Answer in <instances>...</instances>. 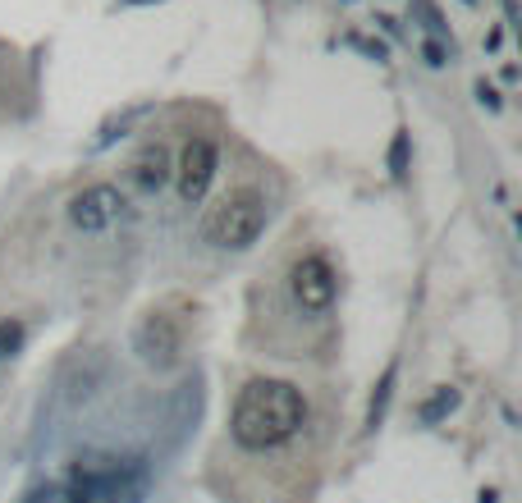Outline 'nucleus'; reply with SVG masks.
<instances>
[{"mask_svg": "<svg viewBox=\"0 0 522 503\" xmlns=\"http://www.w3.org/2000/svg\"><path fill=\"white\" fill-rule=\"evenodd\" d=\"M129 179H133V188L138 193H161L165 183L174 179V161H170V151L161 147V142H147V147L133 156V165H129Z\"/></svg>", "mask_w": 522, "mask_h": 503, "instance_id": "nucleus-7", "label": "nucleus"}, {"mask_svg": "<svg viewBox=\"0 0 522 503\" xmlns=\"http://www.w3.org/2000/svg\"><path fill=\"white\" fill-rule=\"evenodd\" d=\"M454 51H458V46L431 42V37H426V42H422V60H426V65H431V69H445L449 60H454Z\"/></svg>", "mask_w": 522, "mask_h": 503, "instance_id": "nucleus-13", "label": "nucleus"}, {"mask_svg": "<svg viewBox=\"0 0 522 503\" xmlns=\"http://www.w3.org/2000/svg\"><path fill=\"white\" fill-rule=\"evenodd\" d=\"M133 348H138V357L147 366L165 371V366H174L184 357V321L170 316V311H152V316L138 325V334H133Z\"/></svg>", "mask_w": 522, "mask_h": 503, "instance_id": "nucleus-5", "label": "nucleus"}, {"mask_svg": "<svg viewBox=\"0 0 522 503\" xmlns=\"http://www.w3.org/2000/svg\"><path fill=\"white\" fill-rule=\"evenodd\" d=\"M124 193L115 188V183H92V188H83V193L69 202V225L78 229V234H106L115 220L124 215Z\"/></svg>", "mask_w": 522, "mask_h": 503, "instance_id": "nucleus-6", "label": "nucleus"}, {"mask_svg": "<svg viewBox=\"0 0 522 503\" xmlns=\"http://www.w3.org/2000/svg\"><path fill=\"white\" fill-rule=\"evenodd\" d=\"M303 426H307L303 389L294 380H275V375H252L234 398V412H229V435L248 453L280 449Z\"/></svg>", "mask_w": 522, "mask_h": 503, "instance_id": "nucleus-1", "label": "nucleus"}, {"mask_svg": "<svg viewBox=\"0 0 522 503\" xmlns=\"http://www.w3.org/2000/svg\"><path fill=\"white\" fill-rule=\"evenodd\" d=\"M394 380H399V362L385 366L381 385H376V394H371V407H367V430H376L385 421V412H390V398H394Z\"/></svg>", "mask_w": 522, "mask_h": 503, "instance_id": "nucleus-9", "label": "nucleus"}, {"mask_svg": "<svg viewBox=\"0 0 522 503\" xmlns=\"http://www.w3.org/2000/svg\"><path fill=\"white\" fill-rule=\"evenodd\" d=\"M403 170H408V133H394V142H390V174H394V179H403Z\"/></svg>", "mask_w": 522, "mask_h": 503, "instance_id": "nucleus-14", "label": "nucleus"}, {"mask_svg": "<svg viewBox=\"0 0 522 503\" xmlns=\"http://www.w3.org/2000/svg\"><path fill=\"white\" fill-rule=\"evenodd\" d=\"M344 46L362 51V55H367V60H376V65H385V60H390V46H385V42H376V37H367V33H344Z\"/></svg>", "mask_w": 522, "mask_h": 503, "instance_id": "nucleus-12", "label": "nucleus"}, {"mask_svg": "<svg viewBox=\"0 0 522 503\" xmlns=\"http://www.w3.org/2000/svg\"><path fill=\"white\" fill-rule=\"evenodd\" d=\"M129 5H152V0H129Z\"/></svg>", "mask_w": 522, "mask_h": 503, "instance_id": "nucleus-18", "label": "nucleus"}, {"mask_svg": "<svg viewBox=\"0 0 522 503\" xmlns=\"http://www.w3.org/2000/svg\"><path fill=\"white\" fill-rule=\"evenodd\" d=\"M477 503H500V490H481Z\"/></svg>", "mask_w": 522, "mask_h": 503, "instance_id": "nucleus-17", "label": "nucleus"}, {"mask_svg": "<svg viewBox=\"0 0 522 503\" xmlns=\"http://www.w3.org/2000/svg\"><path fill=\"white\" fill-rule=\"evenodd\" d=\"M413 14L422 19V28L431 33V42H449V46H454V37H449V23H445V14L435 10V0H413Z\"/></svg>", "mask_w": 522, "mask_h": 503, "instance_id": "nucleus-10", "label": "nucleus"}, {"mask_svg": "<svg viewBox=\"0 0 522 503\" xmlns=\"http://www.w3.org/2000/svg\"><path fill=\"white\" fill-rule=\"evenodd\" d=\"M23 339H28L23 321H14V316H0V362H10V357L23 348Z\"/></svg>", "mask_w": 522, "mask_h": 503, "instance_id": "nucleus-11", "label": "nucleus"}, {"mask_svg": "<svg viewBox=\"0 0 522 503\" xmlns=\"http://www.w3.org/2000/svg\"><path fill=\"white\" fill-rule=\"evenodd\" d=\"M266 220H271V206L266 197L243 183V188H229L207 215H202V243L225 247V252H248L261 234H266Z\"/></svg>", "mask_w": 522, "mask_h": 503, "instance_id": "nucleus-2", "label": "nucleus"}, {"mask_svg": "<svg viewBox=\"0 0 522 503\" xmlns=\"http://www.w3.org/2000/svg\"><path fill=\"white\" fill-rule=\"evenodd\" d=\"M289 293H294V302L307 316H326V311L335 307V293H339L335 266H330L321 252L294 261V270H289Z\"/></svg>", "mask_w": 522, "mask_h": 503, "instance_id": "nucleus-3", "label": "nucleus"}, {"mask_svg": "<svg viewBox=\"0 0 522 503\" xmlns=\"http://www.w3.org/2000/svg\"><path fill=\"white\" fill-rule=\"evenodd\" d=\"M458 398H463V394H458L454 385H440L431 398H422V403H417V421H422V426H440V421H445L449 412L458 407Z\"/></svg>", "mask_w": 522, "mask_h": 503, "instance_id": "nucleus-8", "label": "nucleus"}, {"mask_svg": "<svg viewBox=\"0 0 522 503\" xmlns=\"http://www.w3.org/2000/svg\"><path fill=\"white\" fill-rule=\"evenodd\" d=\"M220 170V147L211 138H188L179 161H174V183H179V197L188 206H197L211 193V179Z\"/></svg>", "mask_w": 522, "mask_h": 503, "instance_id": "nucleus-4", "label": "nucleus"}, {"mask_svg": "<svg viewBox=\"0 0 522 503\" xmlns=\"http://www.w3.org/2000/svg\"><path fill=\"white\" fill-rule=\"evenodd\" d=\"M477 101H481V106L490 110V115H500V110H504V97H500V87H495V83H486V78H477Z\"/></svg>", "mask_w": 522, "mask_h": 503, "instance_id": "nucleus-15", "label": "nucleus"}, {"mask_svg": "<svg viewBox=\"0 0 522 503\" xmlns=\"http://www.w3.org/2000/svg\"><path fill=\"white\" fill-rule=\"evenodd\" d=\"M504 14H509V23H518V0H500Z\"/></svg>", "mask_w": 522, "mask_h": 503, "instance_id": "nucleus-16", "label": "nucleus"}]
</instances>
